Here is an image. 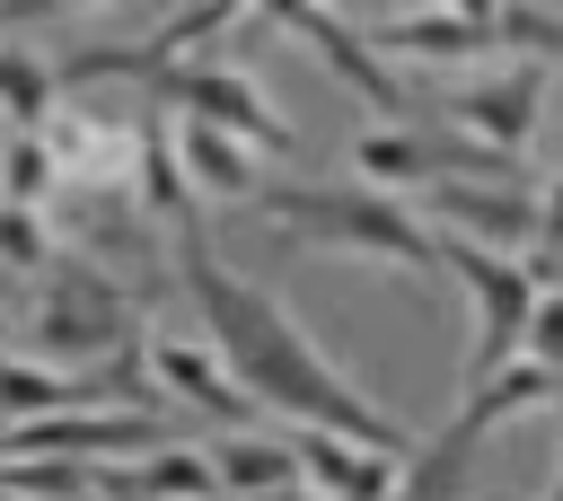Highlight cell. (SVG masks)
<instances>
[{"label": "cell", "instance_id": "6da1fadb", "mask_svg": "<svg viewBox=\"0 0 563 501\" xmlns=\"http://www.w3.org/2000/svg\"><path fill=\"white\" fill-rule=\"evenodd\" d=\"M176 246H185V290H194V308H202V325H211V352L229 360V378H238L264 413H282L290 431H343V439H369V448L413 457V431H405L396 413H378V404L308 343V325H299L264 281L229 272L220 246L202 237V220H176Z\"/></svg>", "mask_w": 563, "mask_h": 501}, {"label": "cell", "instance_id": "7a4b0ae2", "mask_svg": "<svg viewBox=\"0 0 563 501\" xmlns=\"http://www.w3.org/2000/svg\"><path fill=\"white\" fill-rule=\"evenodd\" d=\"M255 211L308 255H361V264H387L413 281L440 272V229L413 202H396L387 185H264Z\"/></svg>", "mask_w": 563, "mask_h": 501}, {"label": "cell", "instance_id": "3957f363", "mask_svg": "<svg viewBox=\"0 0 563 501\" xmlns=\"http://www.w3.org/2000/svg\"><path fill=\"white\" fill-rule=\"evenodd\" d=\"M440 272H457V290H466V308H475L466 387H484L493 369H510V360H519V343H528V316H537V290H545V281H537L519 255L475 246V237H440Z\"/></svg>", "mask_w": 563, "mask_h": 501}, {"label": "cell", "instance_id": "277c9868", "mask_svg": "<svg viewBox=\"0 0 563 501\" xmlns=\"http://www.w3.org/2000/svg\"><path fill=\"white\" fill-rule=\"evenodd\" d=\"M255 9H264L273 26H290V35H299V44H308V53H317V62H325V70H334V79H343L361 105H378V114H413V97L396 88L387 53H378L369 35H352V26H343L325 0H255Z\"/></svg>", "mask_w": 563, "mask_h": 501}, {"label": "cell", "instance_id": "5b68a950", "mask_svg": "<svg viewBox=\"0 0 563 501\" xmlns=\"http://www.w3.org/2000/svg\"><path fill=\"white\" fill-rule=\"evenodd\" d=\"M158 97L176 105V114H194V123H220V132H238V141H255V149H290L299 132L273 114V97L246 79V70H211V62H167L158 70Z\"/></svg>", "mask_w": 563, "mask_h": 501}, {"label": "cell", "instance_id": "8992f818", "mask_svg": "<svg viewBox=\"0 0 563 501\" xmlns=\"http://www.w3.org/2000/svg\"><path fill=\"white\" fill-rule=\"evenodd\" d=\"M545 62H510V70H493V79H466L449 105H440V123H457V132H475V141H493V149H528L537 141V114H545Z\"/></svg>", "mask_w": 563, "mask_h": 501}, {"label": "cell", "instance_id": "52a82bcc", "mask_svg": "<svg viewBox=\"0 0 563 501\" xmlns=\"http://www.w3.org/2000/svg\"><path fill=\"white\" fill-rule=\"evenodd\" d=\"M422 211L449 229V237H475V246H537L545 229V193L537 185H422Z\"/></svg>", "mask_w": 563, "mask_h": 501}, {"label": "cell", "instance_id": "ba28073f", "mask_svg": "<svg viewBox=\"0 0 563 501\" xmlns=\"http://www.w3.org/2000/svg\"><path fill=\"white\" fill-rule=\"evenodd\" d=\"M299 448V475L317 501H396L405 492V466L396 448H369V439H343V431H290Z\"/></svg>", "mask_w": 563, "mask_h": 501}, {"label": "cell", "instance_id": "9c48e42d", "mask_svg": "<svg viewBox=\"0 0 563 501\" xmlns=\"http://www.w3.org/2000/svg\"><path fill=\"white\" fill-rule=\"evenodd\" d=\"M167 431L150 413H44V422H18L0 448L9 457H132V448H158Z\"/></svg>", "mask_w": 563, "mask_h": 501}, {"label": "cell", "instance_id": "30bf717a", "mask_svg": "<svg viewBox=\"0 0 563 501\" xmlns=\"http://www.w3.org/2000/svg\"><path fill=\"white\" fill-rule=\"evenodd\" d=\"M369 44L396 53V62H493L501 26H475V18H449V9H413V18H387Z\"/></svg>", "mask_w": 563, "mask_h": 501}, {"label": "cell", "instance_id": "8fae6325", "mask_svg": "<svg viewBox=\"0 0 563 501\" xmlns=\"http://www.w3.org/2000/svg\"><path fill=\"white\" fill-rule=\"evenodd\" d=\"M176 158H185V185H202V193H229V202H255V193H264L255 141H238V132H220V123L176 114Z\"/></svg>", "mask_w": 563, "mask_h": 501}, {"label": "cell", "instance_id": "7c38bea8", "mask_svg": "<svg viewBox=\"0 0 563 501\" xmlns=\"http://www.w3.org/2000/svg\"><path fill=\"white\" fill-rule=\"evenodd\" d=\"M150 369H158L176 396H194L202 413H220L229 431H255V413H264V404H255V396L229 378V360H202L194 343H158V352H150Z\"/></svg>", "mask_w": 563, "mask_h": 501}, {"label": "cell", "instance_id": "4fadbf2b", "mask_svg": "<svg viewBox=\"0 0 563 501\" xmlns=\"http://www.w3.org/2000/svg\"><path fill=\"white\" fill-rule=\"evenodd\" d=\"M220 492H282V483H308L299 475V448L290 439H264V431H238L220 457H211Z\"/></svg>", "mask_w": 563, "mask_h": 501}, {"label": "cell", "instance_id": "5bb4252c", "mask_svg": "<svg viewBox=\"0 0 563 501\" xmlns=\"http://www.w3.org/2000/svg\"><path fill=\"white\" fill-rule=\"evenodd\" d=\"M88 404H106L88 378H62V369L0 360V413H18V422H44V413H88Z\"/></svg>", "mask_w": 563, "mask_h": 501}, {"label": "cell", "instance_id": "9a60e30c", "mask_svg": "<svg viewBox=\"0 0 563 501\" xmlns=\"http://www.w3.org/2000/svg\"><path fill=\"white\" fill-rule=\"evenodd\" d=\"M114 492H123V501H211L220 475H211V457H194V448H158L141 475H114Z\"/></svg>", "mask_w": 563, "mask_h": 501}, {"label": "cell", "instance_id": "2e32d148", "mask_svg": "<svg viewBox=\"0 0 563 501\" xmlns=\"http://www.w3.org/2000/svg\"><path fill=\"white\" fill-rule=\"evenodd\" d=\"M53 88H62V70H44L35 53L0 44V114H9L18 132H35V123L53 114Z\"/></svg>", "mask_w": 563, "mask_h": 501}, {"label": "cell", "instance_id": "e0dca14e", "mask_svg": "<svg viewBox=\"0 0 563 501\" xmlns=\"http://www.w3.org/2000/svg\"><path fill=\"white\" fill-rule=\"evenodd\" d=\"M501 53H519V62H545V70H563V18L554 9H537V0H501Z\"/></svg>", "mask_w": 563, "mask_h": 501}, {"label": "cell", "instance_id": "ac0fdd59", "mask_svg": "<svg viewBox=\"0 0 563 501\" xmlns=\"http://www.w3.org/2000/svg\"><path fill=\"white\" fill-rule=\"evenodd\" d=\"M519 352L563 378V290H537V316H528V343H519Z\"/></svg>", "mask_w": 563, "mask_h": 501}, {"label": "cell", "instance_id": "d6986e66", "mask_svg": "<svg viewBox=\"0 0 563 501\" xmlns=\"http://www.w3.org/2000/svg\"><path fill=\"white\" fill-rule=\"evenodd\" d=\"M44 176H53V158L18 141V149H9V202H35V193H44Z\"/></svg>", "mask_w": 563, "mask_h": 501}, {"label": "cell", "instance_id": "ffe728a7", "mask_svg": "<svg viewBox=\"0 0 563 501\" xmlns=\"http://www.w3.org/2000/svg\"><path fill=\"white\" fill-rule=\"evenodd\" d=\"M431 9H449V18H475V26H493V18H501V0H431Z\"/></svg>", "mask_w": 563, "mask_h": 501}, {"label": "cell", "instance_id": "44dd1931", "mask_svg": "<svg viewBox=\"0 0 563 501\" xmlns=\"http://www.w3.org/2000/svg\"><path fill=\"white\" fill-rule=\"evenodd\" d=\"M545 501H563V466H554V492H545Z\"/></svg>", "mask_w": 563, "mask_h": 501}, {"label": "cell", "instance_id": "7402d4cb", "mask_svg": "<svg viewBox=\"0 0 563 501\" xmlns=\"http://www.w3.org/2000/svg\"><path fill=\"white\" fill-rule=\"evenodd\" d=\"M70 9H97V0H70Z\"/></svg>", "mask_w": 563, "mask_h": 501}]
</instances>
